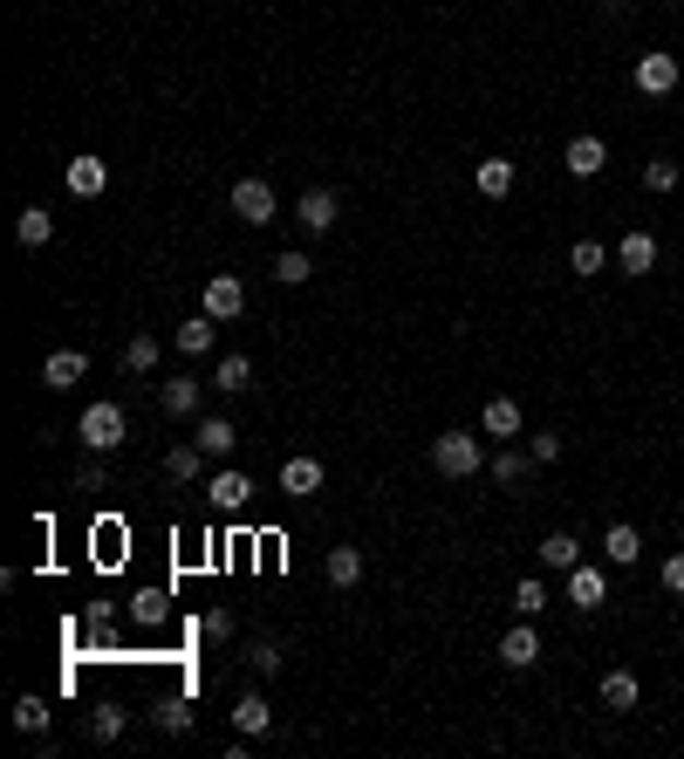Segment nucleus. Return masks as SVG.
Segmentation results:
<instances>
[{
  "label": "nucleus",
  "mask_w": 684,
  "mask_h": 759,
  "mask_svg": "<svg viewBox=\"0 0 684 759\" xmlns=\"http://www.w3.org/2000/svg\"><path fill=\"white\" fill-rule=\"evenodd\" d=\"M192 438H199V451H206V459H226V451L240 445V424H233V418H206Z\"/></svg>",
  "instance_id": "obj_22"
},
{
  "label": "nucleus",
  "mask_w": 684,
  "mask_h": 759,
  "mask_svg": "<svg viewBox=\"0 0 684 759\" xmlns=\"http://www.w3.org/2000/svg\"><path fill=\"white\" fill-rule=\"evenodd\" d=\"M644 185H650V192H677V165H671V158H650V165H644Z\"/></svg>",
  "instance_id": "obj_40"
},
{
  "label": "nucleus",
  "mask_w": 684,
  "mask_h": 759,
  "mask_svg": "<svg viewBox=\"0 0 684 759\" xmlns=\"http://www.w3.org/2000/svg\"><path fill=\"white\" fill-rule=\"evenodd\" d=\"M322 479H328L322 459H309V451H301V459L281 466V493H288V499H315V493H322Z\"/></svg>",
  "instance_id": "obj_13"
},
{
  "label": "nucleus",
  "mask_w": 684,
  "mask_h": 759,
  "mask_svg": "<svg viewBox=\"0 0 684 759\" xmlns=\"http://www.w3.org/2000/svg\"><path fill=\"white\" fill-rule=\"evenodd\" d=\"M62 179H69V192H75V198H96V192L110 185V165L96 158V150H83V158H69V171H62Z\"/></svg>",
  "instance_id": "obj_12"
},
{
  "label": "nucleus",
  "mask_w": 684,
  "mask_h": 759,
  "mask_svg": "<svg viewBox=\"0 0 684 759\" xmlns=\"http://www.w3.org/2000/svg\"><path fill=\"white\" fill-rule=\"evenodd\" d=\"M514 610L541 623V610H548V581H541V575H527V581H520V589H514Z\"/></svg>",
  "instance_id": "obj_36"
},
{
  "label": "nucleus",
  "mask_w": 684,
  "mask_h": 759,
  "mask_svg": "<svg viewBox=\"0 0 684 759\" xmlns=\"http://www.w3.org/2000/svg\"><path fill=\"white\" fill-rule=\"evenodd\" d=\"M83 370H89L83 349H56V357L41 363V384H48V390H69V384H83Z\"/></svg>",
  "instance_id": "obj_17"
},
{
  "label": "nucleus",
  "mask_w": 684,
  "mask_h": 759,
  "mask_svg": "<svg viewBox=\"0 0 684 759\" xmlns=\"http://www.w3.org/2000/svg\"><path fill=\"white\" fill-rule=\"evenodd\" d=\"M295 219H301V226H309V233L322 240V233H336V219H343V198L328 192V185H309V192L295 198Z\"/></svg>",
  "instance_id": "obj_3"
},
{
  "label": "nucleus",
  "mask_w": 684,
  "mask_h": 759,
  "mask_svg": "<svg viewBox=\"0 0 684 759\" xmlns=\"http://www.w3.org/2000/svg\"><path fill=\"white\" fill-rule=\"evenodd\" d=\"M657 8H677V0H657Z\"/></svg>",
  "instance_id": "obj_44"
},
{
  "label": "nucleus",
  "mask_w": 684,
  "mask_h": 759,
  "mask_svg": "<svg viewBox=\"0 0 684 759\" xmlns=\"http://www.w3.org/2000/svg\"><path fill=\"white\" fill-rule=\"evenodd\" d=\"M171 342H179V357H206V349L219 342V322H213L206 309H199L192 322H179V336H171Z\"/></svg>",
  "instance_id": "obj_19"
},
{
  "label": "nucleus",
  "mask_w": 684,
  "mask_h": 759,
  "mask_svg": "<svg viewBox=\"0 0 684 759\" xmlns=\"http://www.w3.org/2000/svg\"><path fill=\"white\" fill-rule=\"evenodd\" d=\"M322 575H328V589H357L363 581V547H328Z\"/></svg>",
  "instance_id": "obj_20"
},
{
  "label": "nucleus",
  "mask_w": 684,
  "mask_h": 759,
  "mask_svg": "<svg viewBox=\"0 0 684 759\" xmlns=\"http://www.w3.org/2000/svg\"><path fill=\"white\" fill-rule=\"evenodd\" d=\"M14 240L21 246H48V240H56V219H48L41 206H21L14 213Z\"/></svg>",
  "instance_id": "obj_24"
},
{
  "label": "nucleus",
  "mask_w": 684,
  "mask_h": 759,
  "mask_svg": "<svg viewBox=\"0 0 684 759\" xmlns=\"http://www.w3.org/2000/svg\"><path fill=\"white\" fill-rule=\"evenodd\" d=\"M233 219L274 226V185H267V179H240V185H233Z\"/></svg>",
  "instance_id": "obj_6"
},
{
  "label": "nucleus",
  "mask_w": 684,
  "mask_h": 759,
  "mask_svg": "<svg viewBox=\"0 0 684 759\" xmlns=\"http://www.w3.org/2000/svg\"><path fill=\"white\" fill-rule=\"evenodd\" d=\"M514 192V158H479V198H506Z\"/></svg>",
  "instance_id": "obj_28"
},
{
  "label": "nucleus",
  "mask_w": 684,
  "mask_h": 759,
  "mask_svg": "<svg viewBox=\"0 0 684 759\" xmlns=\"http://www.w3.org/2000/svg\"><path fill=\"white\" fill-rule=\"evenodd\" d=\"M158 357H165L158 336H131V342H123V370H131V376H151V370H158Z\"/></svg>",
  "instance_id": "obj_29"
},
{
  "label": "nucleus",
  "mask_w": 684,
  "mask_h": 759,
  "mask_svg": "<svg viewBox=\"0 0 684 759\" xmlns=\"http://www.w3.org/2000/svg\"><path fill=\"white\" fill-rule=\"evenodd\" d=\"M629 8V0H602V14H623Z\"/></svg>",
  "instance_id": "obj_43"
},
{
  "label": "nucleus",
  "mask_w": 684,
  "mask_h": 759,
  "mask_svg": "<svg viewBox=\"0 0 684 759\" xmlns=\"http://www.w3.org/2000/svg\"><path fill=\"white\" fill-rule=\"evenodd\" d=\"M123 725H131V712H123V704H96V712H89V739H96V746H117Z\"/></svg>",
  "instance_id": "obj_27"
},
{
  "label": "nucleus",
  "mask_w": 684,
  "mask_h": 759,
  "mask_svg": "<svg viewBox=\"0 0 684 759\" xmlns=\"http://www.w3.org/2000/svg\"><path fill=\"white\" fill-rule=\"evenodd\" d=\"M213 390H226V397L253 390V357H219V370H213Z\"/></svg>",
  "instance_id": "obj_26"
},
{
  "label": "nucleus",
  "mask_w": 684,
  "mask_h": 759,
  "mask_svg": "<svg viewBox=\"0 0 684 759\" xmlns=\"http://www.w3.org/2000/svg\"><path fill=\"white\" fill-rule=\"evenodd\" d=\"M575 562H581V541H575V534H548V541H541V568L568 575Z\"/></svg>",
  "instance_id": "obj_30"
},
{
  "label": "nucleus",
  "mask_w": 684,
  "mask_h": 759,
  "mask_svg": "<svg viewBox=\"0 0 684 759\" xmlns=\"http://www.w3.org/2000/svg\"><path fill=\"white\" fill-rule=\"evenodd\" d=\"M309 274H315V261H309V253H301V246H288L281 261H274V281H281V288H301V281H309Z\"/></svg>",
  "instance_id": "obj_32"
},
{
  "label": "nucleus",
  "mask_w": 684,
  "mask_h": 759,
  "mask_svg": "<svg viewBox=\"0 0 684 759\" xmlns=\"http://www.w3.org/2000/svg\"><path fill=\"white\" fill-rule=\"evenodd\" d=\"M110 486V472H104V451H96L89 466H75V493H104Z\"/></svg>",
  "instance_id": "obj_39"
},
{
  "label": "nucleus",
  "mask_w": 684,
  "mask_h": 759,
  "mask_svg": "<svg viewBox=\"0 0 684 759\" xmlns=\"http://www.w3.org/2000/svg\"><path fill=\"white\" fill-rule=\"evenodd\" d=\"M151 719H158V732H171V739H179V732H192V698H185V691H171V698L151 704Z\"/></svg>",
  "instance_id": "obj_23"
},
{
  "label": "nucleus",
  "mask_w": 684,
  "mask_h": 759,
  "mask_svg": "<svg viewBox=\"0 0 684 759\" xmlns=\"http://www.w3.org/2000/svg\"><path fill=\"white\" fill-rule=\"evenodd\" d=\"M568 267L575 274H602V267H610V246H602V240H575L568 246Z\"/></svg>",
  "instance_id": "obj_33"
},
{
  "label": "nucleus",
  "mask_w": 684,
  "mask_h": 759,
  "mask_svg": "<svg viewBox=\"0 0 684 759\" xmlns=\"http://www.w3.org/2000/svg\"><path fill=\"white\" fill-rule=\"evenodd\" d=\"M158 403H165V418H192L199 403H206V384H199V376H165Z\"/></svg>",
  "instance_id": "obj_9"
},
{
  "label": "nucleus",
  "mask_w": 684,
  "mask_h": 759,
  "mask_svg": "<svg viewBox=\"0 0 684 759\" xmlns=\"http://www.w3.org/2000/svg\"><path fill=\"white\" fill-rule=\"evenodd\" d=\"M657 581H664V589H671V595H684V547L671 554V562H664V568H657Z\"/></svg>",
  "instance_id": "obj_42"
},
{
  "label": "nucleus",
  "mask_w": 684,
  "mask_h": 759,
  "mask_svg": "<svg viewBox=\"0 0 684 759\" xmlns=\"http://www.w3.org/2000/svg\"><path fill=\"white\" fill-rule=\"evenodd\" d=\"M500 664H506V671H535V664H541V629H535V616H520V623L500 637Z\"/></svg>",
  "instance_id": "obj_4"
},
{
  "label": "nucleus",
  "mask_w": 684,
  "mask_h": 759,
  "mask_svg": "<svg viewBox=\"0 0 684 759\" xmlns=\"http://www.w3.org/2000/svg\"><path fill=\"white\" fill-rule=\"evenodd\" d=\"M131 616H137V623H165V616H171V595H165V589H137V595H131Z\"/></svg>",
  "instance_id": "obj_35"
},
{
  "label": "nucleus",
  "mask_w": 684,
  "mask_h": 759,
  "mask_svg": "<svg viewBox=\"0 0 684 759\" xmlns=\"http://www.w3.org/2000/svg\"><path fill=\"white\" fill-rule=\"evenodd\" d=\"M602 554H610V568H637L644 562V534L629 520H616L610 534H602Z\"/></svg>",
  "instance_id": "obj_15"
},
{
  "label": "nucleus",
  "mask_w": 684,
  "mask_h": 759,
  "mask_svg": "<svg viewBox=\"0 0 684 759\" xmlns=\"http://www.w3.org/2000/svg\"><path fill=\"white\" fill-rule=\"evenodd\" d=\"M247 499H253V479H247V472L226 466V472H213V479H206V506H213V514H240Z\"/></svg>",
  "instance_id": "obj_7"
},
{
  "label": "nucleus",
  "mask_w": 684,
  "mask_h": 759,
  "mask_svg": "<svg viewBox=\"0 0 684 759\" xmlns=\"http://www.w3.org/2000/svg\"><path fill=\"white\" fill-rule=\"evenodd\" d=\"M199 472H206V451H199V438H192V445H171V451H165V479H171V486H192Z\"/></svg>",
  "instance_id": "obj_21"
},
{
  "label": "nucleus",
  "mask_w": 684,
  "mask_h": 759,
  "mask_svg": "<svg viewBox=\"0 0 684 759\" xmlns=\"http://www.w3.org/2000/svg\"><path fill=\"white\" fill-rule=\"evenodd\" d=\"M479 432H487V438H520V403H514V397H487Z\"/></svg>",
  "instance_id": "obj_18"
},
{
  "label": "nucleus",
  "mask_w": 684,
  "mask_h": 759,
  "mask_svg": "<svg viewBox=\"0 0 684 759\" xmlns=\"http://www.w3.org/2000/svg\"><path fill=\"white\" fill-rule=\"evenodd\" d=\"M616 267H623V274H650V267H657V240L644 233V226H629V233L616 240Z\"/></svg>",
  "instance_id": "obj_14"
},
{
  "label": "nucleus",
  "mask_w": 684,
  "mask_h": 759,
  "mask_svg": "<svg viewBox=\"0 0 684 759\" xmlns=\"http://www.w3.org/2000/svg\"><path fill=\"white\" fill-rule=\"evenodd\" d=\"M562 165H568V179H602V165H610V144L602 137H568V150H562Z\"/></svg>",
  "instance_id": "obj_8"
},
{
  "label": "nucleus",
  "mask_w": 684,
  "mask_h": 759,
  "mask_svg": "<svg viewBox=\"0 0 684 759\" xmlns=\"http://www.w3.org/2000/svg\"><path fill=\"white\" fill-rule=\"evenodd\" d=\"M247 309V288L233 281V274H206V315L213 322H233Z\"/></svg>",
  "instance_id": "obj_11"
},
{
  "label": "nucleus",
  "mask_w": 684,
  "mask_h": 759,
  "mask_svg": "<svg viewBox=\"0 0 684 759\" xmlns=\"http://www.w3.org/2000/svg\"><path fill=\"white\" fill-rule=\"evenodd\" d=\"M629 75H637L644 96H671L684 69H677V56H637V69H629Z\"/></svg>",
  "instance_id": "obj_10"
},
{
  "label": "nucleus",
  "mask_w": 684,
  "mask_h": 759,
  "mask_svg": "<svg viewBox=\"0 0 684 759\" xmlns=\"http://www.w3.org/2000/svg\"><path fill=\"white\" fill-rule=\"evenodd\" d=\"M637 698H644V685L629 671H610L602 677V704H610V712H637Z\"/></svg>",
  "instance_id": "obj_25"
},
{
  "label": "nucleus",
  "mask_w": 684,
  "mask_h": 759,
  "mask_svg": "<svg viewBox=\"0 0 684 759\" xmlns=\"http://www.w3.org/2000/svg\"><path fill=\"white\" fill-rule=\"evenodd\" d=\"M568 602H575L581 616H596L602 602H610V575H602L596 562H575V568H568Z\"/></svg>",
  "instance_id": "obj_5"
},
{
  "label": "nucleus",
  "mask_w": 684,
  "mask_h": 759,
  "mask_svg": "<svg viewBox=\"0 0 684 759\" xmlns=\"http://www.w3.org/2000/svg\"><path fill=\"white\" fill-rule=\"evenodd\" d=\"M487 472H493V486H520L527 479V451H493Z\"/></svg>",
  "instance_id": "obj_34"
},
{
  "label": "nucleus",
  "mask_w": 684,
  "mask_h": 759,
  "mask_svg": "<svg viewBox=\"0 0 684 759\" xmlns=\"http://www.w3.org/2000/svg\"><path fill=\"white\" fill-rule=\"evenodd\" d=\"M562 459V432H535V466H554Z\"/></svg>",
  "instance_id": "obj_41"
},
{
  "label": "nucleus",
  "mask_w": 684,
  "mask_h": 759,
  "mask_svg": "<svg viewBox=\"0 0 684 759\" xmlns=\"http://www.w3.org/2000/svg\"><path fill=\"white\" fill-rule=\"evenodd\" d=\"M123 432H131V418H123V403L117 397H96L83 418H75V438H83L89 451H117Z\"/></svg>",
  "instance_id": "obj_1"
},
{
  "label": "nucleus",
  "mask_w": 684,
  "mask_h": 759,
  "mask_svg": "<svg viewBox=\"0 0 684 759\" xmlns=\"http://www.w3.org/2000/svg\"><path fill=\"white\" fill-rule=\"evenodd\" d=\"M233 610H206V616H199V637H206V643H233Z\"/></svg>",
  "instance_id": "obj_38"
},
{
  "label": "nucleus",
  "mask_w": 684,
  "mask_h": 759,
  "mask_svg": "<svg viewBox=\"0 0 684 759\" xmlns=\"http://www.w3.org/2000/svg\"><path fill=\"white\" fill-rule=\"evenodd\" d=\"M14 732H28V739H35V732H48V698L41 691H21L14 698Z\"/></svg>",
  "instance_id": "obj_31"
},
{
  "label": "nucleus",
  "mask_w": 684,
  "mask_h": 759,
  "mask_svg": "<svg viewBox=\"0 0 684 759\" xmlns=\"http://www.w3.org/2000/svg\"><path fill=\"white\" fill-rule=\"evenodd\" d=\"M233 732H247V739H267V732H274V704H267L261 691H247V698L233 704Z\"/></svg>",
  "instance_id": "obj_16"
},
{
  "label": "nucleus",
  "mask_w": 684,
  "mask_h": 759,
  "mask_svg": "<svg viewBox=\"0 0 684 759\" xmlns=\"http://www.w3.org/2000/svg\"><path fill=\"white\" fill-rule=\"evenodd\" d=\"M479 459H487V451H479V432H439V438H432V466H439L445 479H472Z\"/></svg>",
  "instance_id": "obj_2"
},
{
  "label": "nucleus",
  "mask_w": 684,
  "mask_h": 759,
  "mask_svg": "<svg viewBox=\"0 0 684 759\" xmlns=\"http://www.w3.org/2000/svg\"><path fill=\"white\" fill-rule=\"evenodd\" d=\"M281 664H288L281 643H247V671H253V677H274Z\"/></svg>",
  "instance_id": "obj_37"
}]
</instances>
